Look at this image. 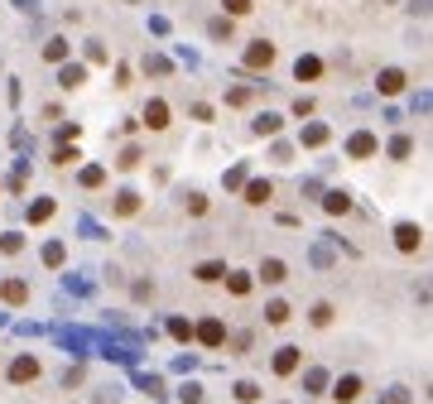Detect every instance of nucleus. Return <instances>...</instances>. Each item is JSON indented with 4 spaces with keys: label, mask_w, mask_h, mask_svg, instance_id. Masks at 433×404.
I'll return each instance as SVG.
<instances>
[{
    "label": "nucleus",
    "mask_w": 433,
    "mask_h": 404,
    "mask_svg": "<svg viewBox=\"0 0 433 404\" xmlns=\"http://www.w3.org/2000/svg\"><path fill=\"white\" fill-rule=\"evenodd\" d=\"M29 380H39V361L34 356H15L10 361V385H29Z\"/></svg>",
    "instance_id": "1"
},
{
    "label": "nucleus",
    "mask_w": 433,
    "mask_h": 404,
    "mask_svg": "<svg viewBox=\"0 0 433 404\" xmlns=\"http://www.w3.org/2000/svg\"><path fill=\"white\" fill-rule=\"evenodd\" d=\"M395 245H400L405 255H414V250L424 245V231H419L414 221H400V226H395Z\"/></svg>",
    "instance_id": "2"
},
{
    "label": "nucleus",
    "mask_w": 433,
    "mask_h": 404,
    "mask_svg": "<svg viewBox=\"0 0 433 404\" xmlns=\"http://www.w3.org/2000/svg\"><path fill=\"white\" fill-rule=\"evenodd\" d=\"M298 361H303V351H298V347H279V351H274V376H294Z\"/></svg>",
    "instance_id": "3"
},
{
    "label": "nucleus",
    "mask_w": 433,
    "mask_h": 404,
    "mask_svg": "<svg viewBox=\"0 0 433 404\" xmlns=\"http://www.w3.org/2000/svg\"><path fill=\"white\" fill-rule=\"evenodd\" d=\"M270 63H274V44L260 39V44H250V49H245V68H270Z\"/></svg>",
    "instance_id": "4"
},
{
    "label": "nucleus",
    "mask_w": 433,
    "mask_h": 404,
    "mask_svg": "<svg viewBox=\"0 0 433 404\" xmlns=\"http://www.w3.org/2000/svg\"><path fill=\"white\" fill-rule=\"evenodd\" d=\"M145 126H150V130H169V102L154 97V102L145 106Z\"/></svg>",
    "instance_id": "5"
},
{
    "label": "nucleus",
    "mask_w": 433,
    "mask_h": 404,
    "mask_svg": "<svg viewBox=\"0 0 433 404\" xmlns=\"http://www.w3.org/2000/svg\"><path fill=\"white\" fill-rule=\"evenodd\" d=\"M356 395H361V376H342L337 385H332V400L337 404H352Z\"/></svg>",
    "instance_id": "6"
},
{
    "label": "nucleus",
    "mask_w": 433,
    "mask_h": 404,
    "mask_svg": "<svg viewBox=\"0 0 433 404\" xmlns=\"http://www.w3.org/2000/svg\"><path fill=\"white\" fill-rule=\"evenodd\" d=\"M270 197H274V183H265V178H255V183H245V202H250V207H265Z\"/></svg>",
    "instance_id": "7"
},
{
    "label": "nucleus",
    "mask_w": 433,
    "mask_h": 404,
    "mask_svg": "<svg viewBox=\"0 0 433 404\" xmlns=\"http://www.w3.org/2000/svg\"><path fill=\"white\" fill-rule=\"evenodd\" d=\"M197 342H202V347H221V342H226V327L216 323V318H207V323L197 327Z\"/></svg>",
    "instance_id": "8"
},
{
    "label": "nucleus",
    "mask_w": 433,
    "mask_h": 404,
    "mask_svg": "<svg viewBox=\"0 0 433 404\" xmlns=\"http://www.w3.org/2000/svg\"><path fill=\"white\" fill-rule=\"evenodd\" d=\"M58 82H63V87L73 92V87H82V82H87V68H82V63H63V73H58Z\"/></svg>",
    "instance_id": "9"
},
{
    "label": "nucleus",
    "mask_w": 433,
    "mask_h": 404,
    "mask_svg": "<svg viewBox=\"0 0 433 404\" xmlns=\"http://www.w3.org/2000/svg\"><path fill=\"white\" fill-rule=\"evenodd\" d=\"M380 92H385V97L405 92V73H400V68H385V73H380Z\"/></svg>",
    "instance_id": "10"
},
{
    "label": "nucleus",
    "mask_w": 433,
    "mask_h": 404,
    "mask_svg": "<svg viewBox=\"0 0 433 404\" xmlns=\"http://www.w3.org/2000/svg\"><path fill=\"white\" fill-rule=\"evenodd\" d=\"M318 73H323V58H298V63H294V78L298 82H313Z\"/></svg>",
    "instance_id": "11"
},
{
    "label": "nucleus",
    "mask_w": 433,
    "mask_h": 404,
    "mask_svg": "<svg viewBox=\"0 0 433 404\" xmlns=\"http://www.w3.org/2000/svg\"><path fill=\"white\" fill-rule=\"evenodd\" d=\"M221 279H226V289H231L236 298H245V294H250V274H241V269H226Z\"/></svg>",
    "instance_id": "12"
},
{
    "label": "nucleus",
    "mask_w": 433,
    "mask_h": 404,
    "mask_svg": "<svg viewBox=\"0 0 433 404\" xmlns=\"http://www.w3.org/2000/svg\"><path fill=\"white\" fill-rule=\"evenodd\" d=\"M260 279H265V284H284V279H289L284 260H265V265H260Z\"/></svg>",
    "instance_id": "13"
},
{
    "label": "nucleus",
    "mask_w": 433,
    "mask_h": 404,
    "mask_svg": "<svg viewBox=\"0 0 433 404\" xmlns=\"http://www.w3.org/2000/svg\"><path fill=\"white\" fill-rule=\"evenodd\" d=\"M193 274H197V284H216V279L226 274V265H221V260H207V265H197Z\"/></svg>",
    "instance_id": "14"
},
{
    "label": "nucleus",
    "mask_w": 433,
    "mask_h": 404,
    "mask_svg": "<svg viewBox=\"0 0 433 404\" xmlns=\"http://www.w3.org/2000/svg\"><path fill=\"white\" fill-rule=\"evenodd\" d=\"M0 294H5V303H25L29 284H25V279H5V289H0Z\"/></svg>",
    "instance_id": "15"
},
{
    "label": "nucleus",
    "mask_w": 433,
    "mask_h": 404,
    "mask_svg": "<svg viewBox=\"0 0 433 404\" xmlns=\"http://www.w3.org/2000/svg\"><path fill=\"white\" fill-rule=\"evenodd\" d=\"M347 149H352L356 159H366V154H376V135H352V145H347Z\"/></svg>",
    "instance_id": "16"
},
{
    "label": "nucleus",
    "mask_w": 433,
    "mask_h": 404,
    "mask_svg": "<svg viewBox=\"0 0 433 404\" xmlns=\"http://www.w3.org/2000/svg\"><path fill=\"white\" fill-rule=\"evenodd\" d=\"M265 323H270V327H284V323H289V303H279V298H274L270 308H265Z\"/></svg>",
    "instance_id": "17"
},
{
    "label": "nucleus",
    "mask_w": 433,
    "mask_h": 404,
    "mask_svg": "<svg viewBox=\"0 0 433 404\" xmlns=\"http://www.w3.org/2000/svg\"><path fill=\"white\" fill-rule=\"evenodd\" d=\"M323 207H327L332 216H337V212H352V197H347V192H327V197H323Z\"/></svg>",
    "instance_id": "18"
},
{
    "label": "nucleus",
    "mask_w": 433,
    "mask_h": 404,
    "mask_svg": "<svg viewBox=\"0 0 433 404\" xmlns=\"http://www.w3.org/2000/svg\"><path fill=\"white\" fill-rule=\"evenodd\" d=\"M44 58H49V63H63V58H68V44H63V39H49V44H44Z\"/></svg>",
    "instance_id": "19"
},
{
    "label": "nucleus",
    "mask_w": 433,
    "mask_h": 404,
    "mask_svg": "<svg viewBox=\"0 0 433 404\" xmlns=\"http://www.w3.org/2000/svg\"><path fill=\"white\" fill-rule=\"evenodd\" d=\"M308 318H313V327H327V323H332V303H313Z\"/></svg>",
    "instance_id": "20"
},
{
    "label": "nucleus",
    "mask_w": 433,
    "mask_h": 404,
    "mask_svg": "<svg viewBox=\"0 0 433 404\" xmlns=\"http://www.w3.org/2000/svg\"><path fill=\"white\" fill-rule=\"evenodd\" d=\"M135 207H140V197H135V192H121V197H116V212H121V216H130Z\"/></svg>",
    "instance_id": "21"
},
{
    "label": "nucleus",
    "mask_w": 433,
    "mask_h": 404,
    "mask_svg": "<svg viewBox=\"0 0 433 404\" xmlns=\"http://www.w3.org/2000/svg\"><path fill=\"white\" fill-rule=\"evenodd\" d=\"M49 216H54V202H49V197H44V202H34V207H29V221H49Z\"/></svg>",
    "instance_id": "22"
},
{
    "label": "nucleus",
    "mask_w": 433,
    "mask_h": 404,
    "mask_svg": "<svg viewBox=\"0 0 433 404\" xmlns=\"http://www.w3.org/2000/svg\"><path fill=\"white\" fill-rule=\"evenodd\" d=\"M20 245H25V241H20V236H15V231H5V236H0V250H5V255H15V250H20Z\"/></svg>",
    "instance_id": "23"
},
{
    "label": "nucleus",
    "mask_w": 433,
    "mask_h": 404,
    "mask_svg": "<svg viewBox=\"0 0 433 404\" xmlns=\"http://www.w3.org/2000/svg\"><path fill=\"white\" fill-rule=\"evenodd\" d=\"M169 332H173V337H178V342H188V337H193V327L183 323V318H173V323H169Z\"/></svg>",
    "instance_id": "24"
},
{
    "label": "nucleus",
    "mask_w": 433,
    "mask_h": 404,
    "mask_svg": "<svg viewBox=\"0 0 433 404\" xmlns=\"http://www.w3.org/2000/svg\"><path fill=\"white\" fill-rule=\"evenodd\" d=\"M255 130H260V135H274V130H279V116H260V121H255Z\"/></svg>",
    "instance_id": "25"
},
{
    "label": "nucleus",
    "mask_w": 433,
    "mask_h": 404,
    "mask_svg": "<svg viewBox=\"0 0 433 404\" xmlns=\"http://www.w3.org/2000/svg\"><path fill=\"white\" fill-rule=\"evenodd\" d=\"M323 140H327L323 126H308V130H303V145H323Z\"/></svg>",
    "instance_id": "26"
},
{
    "label": "nucleus",
    "mask_w": 433,
    "mask_h": 404,
    "mask_svg": "<svg viewBox=\"0 0 433 404\" xmlns=\"http://www.w3.org/2000/svg\"><path fill=\"white\" fill-rule=\"evenodd\" d=\"M255 395H260V390H255L250 380H241V385H236V400H241V404H250V400H255Z\"/></svg>",
    "instance_id": "27"
},
{
    "label": "nucleus",
    "mask_w": 433,
    "mask_h": 404,
    "mask_svg": "<svg viewBox=\"0 0 433 404\" xmlns=\"http://www.w3.org/2000/svg\"><path fill=\"white\" fill-rule=\"evenodd\" d=\"M207 34H212V39H231V20H212Z\"/></svg>",
    "instance_id": "28"
},
{
    "label": "nucleus",
    "mask_w": 433,
    "mask_h": 404,
    "mask_svg": "<svg viewBox=\"0 0 433 404\" xmlns=\"http://www.w3.org/2000/svg\"><path fill=\"white\" fill-rule=\"evenodd\" d=\"M226 5V15H250V0H221Z\"/></svg>",
    "instance_id": "29"
},
{
    "label": "nucleus",
    "mask_w": 433,
    "mask_h": 404,
    "mask_svg": "<svg viewBox=\"0 0 433 404\" xmlns=\"http://www.w3.org/2000/svg\"><path fill=\"white\" fill-rule=\"evenodd\" d=\"M188 212H193V216L207 212V197H202V192H193V197H188Z\"/></svg>",
    "instance_id": "30"
},
{
    "label": "nucleus",
    "mask_w": 433,
    "mask_h": 404,
    "mask_svg": "<svg viewBox=\"0 0 433 404\" xmlns=\"http://www.w3.org/2000/svg\"><path fill=\"white\" fill-rule=\"evenodd\" d=\"M323 385H327V376H323V371H308V395H318Z\"/></svg>",
    "instance_id": "31"
},
{
    "label": "nucleus",
    "mask_w": 433,
    "mask_h": 404,
    "mask_svg": "<svg viewBox=\"0 0 433 404\" xmlns=\"http://www.w3.org/2000/svg\"><path fill=\"white\" fill-rule=\"evenodd\" d=\"M102 178H106V173H102V169H82V183H87V188H97V183H102Z\"/></svg>",
    "instance_id": "32"
},
{
    "label": "nucleus",
    "mask_w": 433,
    "mask_h": 404,
    "mask_svg": "<svg viewBox=\"0 0 433 404\" xmlns=\"http://www.w3.org/2000/svg\"><path fill=\"white\" fill-rule=\"evenodd\" d=\"M116 164H121V169H135V164H140V149H121V159H116Z\"/></svg>",
    "instance_id": "33"
},
{
    "label": "nucleus",
    "mask_w": 433,
    "mask_h": 404,
    "mask_svg": "<svg viewBox=\"0 0 433 404\" xmlns=\"http://www.w3.org/2000/svg\"><path fill=\"white\" fill-rule=\"evenodd\" d=\"M73 159H78V149H58V154H54V164H58V169H68Z\"/></svg>",
    "instance_id": "34"
},
{
    "label": "nucleus",
    "mask_w": 433,
    "mask_h": 404,
    "mask_svg": "<svg viewBox=\"0 0 433 404\" xmlns=\"http://www.w3.org/2000/svg\"><path fill=\"white\" fill-rule=\"evenodd\" d=\"M385 404H409V390H390V395H385Z\"/></svg>",
    "instance_id": "35"
}]
</instances>
